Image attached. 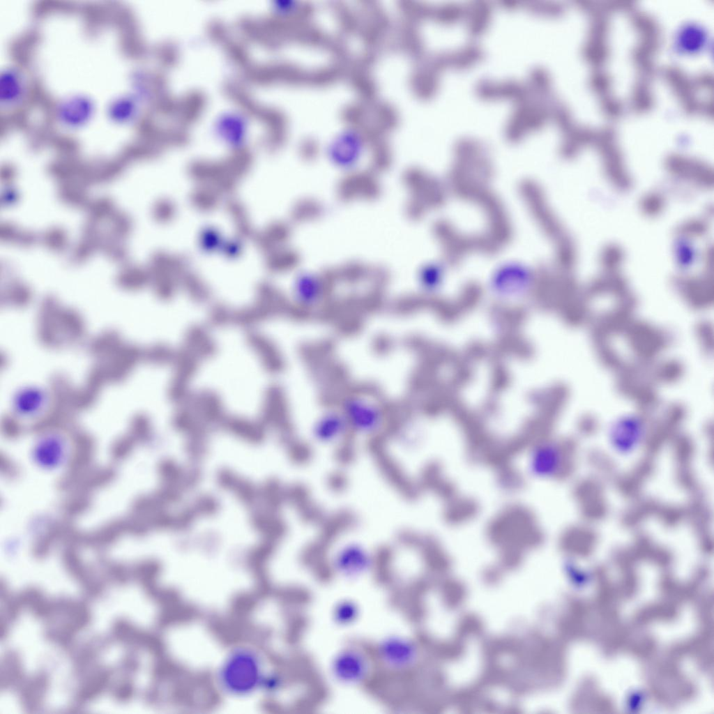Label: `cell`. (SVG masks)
<instances>
[{
    "label": "cell",
    "mask_w": 714,
    "mask_h": 714,
    "mask_svg": "<svg viewBox=\"0 0 714 714\" xmlns=\"http://www.w3.org/2000/svg\"><path fill=\"white\" fill-rule=\"evenodd\" d=\"M31 449L33 461L46 470L59 468L68 458V442L59 432H47L41 434Z\"/></svg>",
    "instance_id": "4"
},
{
    "label": "cell",
    "mask_w": 714,
    "mask_h": 714,
    "mask_svg": "<svg viewBox=\"0 0 714 714\" xmlns=\"http://www.w3.org/2000/svg\"><path fill=\"white\" fill-rule=\"evenodd\" d=\"M18 76L15 74L10 75L9 73H6L4 77H2V85L5 86L6 92L3 96H5V100L6 102L13 101L15 98L20 96V82L18 79ZM2 88V89H4Z\"/></svg>",
    "instance_id": "10"
},
{
    "label": "cell",
    "mask_w": 714,
    "mask_h": 714,
    "mask_svg": "<svg viewBox=\"0 0 714 714\" xmlns=\"http://www.w3.org/2000/svg\"><path fill=\"white\" fill-rule=\"evenodd\" d=\"M90 111V107L88 104H84L83 100L77 102V100L73 103H70L69 105H66L64 107L63 116L65 121L70 124H75L80 123L89 114Z\"/></svg>",
    "instance_id": "9"
},
{
    "label": "cell",
    "mask_w": 714,
    "mask_h": 714,
    "mask_svg": "<svg viewBox=\"0 0 714 714\" xmlns=\"http://www.w3.org/2000/svg\"><path fill=\"white\" fill-rule=\"evenodd\" d=\"M372 648L377 666L390 671L404 672L415 660L414 644L403 636L386 637Z\"/></svg>",
    "instance_id": "3"
},
{
    "label": "cell",
    "mask_w": 714,
    "mask_h": 714,
    "mask_svg": "<svg viewBox=\"0 0 714 714\" xmlns=\"http://www.w3.org/2000/svg\"><path fill=\"white\" fill-rule=\"evenodd\" d=\"M349 424L350 430L363 434L377 432L384 422L383 407L373 400L358 394L346 395L339 407Z\"/></svg>",
    "instance_id": "2"
},
{
    "label": "cell",
    "mask_w": 714,
    "mask_h": 714,
    "mask_svg": "<svg viewBox=\"0 0 714 714\" xmlns=\"http://www.w3.org/2000/svg\"><path fill=\"white\" fill-rule=\"evenodd\" d=\"M349 430V424L339 407L328 409L321 414L312 429L314 436L323 442L334 441Z\"/></svg>",
    "instance_id": "6"
},
{
    "label": "cell",
    "mask_w": 714,
    "mask_h": 714,
    "mask_svg": "<svg viewBox=\"0 0 714 714\" xmlns=\"http://www.w3.org/2000/svg\"><path fill=\"white\" fill-rule=\"evenodd\" d=\"M15 400V412L21 417L37 416L46 403V395L40 390L28 388L20 391Z\"/></svg>",
    "instance_id": "7"
},
{
    "label": "cell",
    "mask_w": 714,
    "mask_h": 714,
    "mask_svg": "<svg viewBox=\"0 0 714 714\" xmlns=\"http://www.w3.org/2000/svg\"><path fill=\"white\" fill-rule=\"evenodd\" d=\"M358 614L357 605L347 600L338 602L333 611L335 621L342 625H347L354 622Z\"/></svg>",
    "instance_id": "8"
},
{
    "label": "cell",
    "mask_w": 714,
    "mask_h": 714,
    "mask_svg": "<svg viewBox=\"0 0 714 714\" xmlns=\"http://www.w3.org/2000/svg\"><path fill=\"white\" fill-rule=\"evenodd\" d=\"M371 563V556L365 549L351 546L344 548L337 554L333 561V568L342 576L354 578L367 572Z\"/></svg>",
    "instance_id": "5"
},
{
    "label": "cell",
    "mask_w": 714,
    "mask_h": 714,
    "mask_svg": "<svg viewBox=\"0 0 714 714\" xmlns=\"http://www.w3.org/2000/svg\"><path fill=\"white\" fill-rule=\"evenodd\" d=\"M376 666L372 648L352 642L335 654L331 664V672L342 684L360 685L367 682Z\"/></svg>",
    "instance_id": "1"
}]
</instances>
